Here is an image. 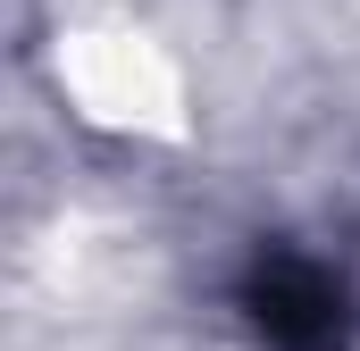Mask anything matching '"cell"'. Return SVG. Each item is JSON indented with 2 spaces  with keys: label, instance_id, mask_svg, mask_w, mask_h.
Returning a JSON list of instances; mask_svg holds the SVG:
<instances>
[{
  "label": "cell",
  "instance_id": "6da1fadb",
  "mask_svg": "<svg viewBox=\"0 0 360 351\" xmlns=\"http://www.w3.org/2000/svg\"><path fill=\"white\" fill-rule=\"evenodd\" d=\"M243 318L269 351H344L352 343V301L344 284L302 251H260L243 267Z\"/></svg>",
  "mask_w": 360,
  "mask_h": 351
}]
</instances>
